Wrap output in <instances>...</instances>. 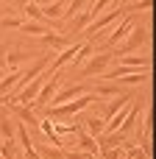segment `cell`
<instances>
[{
    "mask_svg": "<svg viewBox=\"0 0 156 159\" xmlns=\"http://www.w3.org/2000/svg\"><path fill=\"white\" fill-rule=\"evenodd\" d=\"M14 137L20 140V145H22V151H25V148H33V143H31V137H28V126H17V131H14Z\"/></svg>",
    "mask_w": 156,
    "mask_h": 159,
    "instance_id": "cell-22",
    "label": "cell"
},
{
    "mask_svg": "<svg viewBox=\"0 0 156 159\" xmlns=\"http://www.w3.org/2000/svg\"><path fill=\"white\" fill-rule=\"evenodd\" d=\"M59 89H61V84H59V78H53V75H50V78H47V81L42 84V89H39V95H36V98L31 101V109H33V106H42V109H45V106H50V101H53V95H56Z\"/></svg>",
    "mask_w": 156,
    "mask_h": 159,
    "instance_id": "cell-5",
    "label": "cell"
},
{
    "mask_svg": "<svg viewBox=\"0 0 156 159\" xmlns=\"http://www.w3.org/2000/svg\"><path fill=\"white\" fill-rule=\"evenodd\" d=\"M148 42V28L145 25H140V22H134V28L128 31V36L117 45V56H131L137 48H142Z\"/></svg>",
    "mask_w": 156,
    "mask_h": 159,
    "instance_id": "cell-2",
    "label": "cell"
},
{
    "mask_svg": "<svg viewBox=\"0 0 156 159\" xmlns=\"http://www.w3.org/2000/svg\"><path fill=\"white\" fill-rule=\"evenodd\" d=\"M87 3H89V0H70V3L64 6V17H61V20H70V17L81 14V11L87 8Z\"/></svg>",
    "mask_w": 156,
    "mask_h": 159,
    "instance_id": "cell-20",
    "label": "cell"
},
{
    "mask_svg": "<svg viewBox=\"0 0 156 159\" xmlns=\"http://www.w3.org/2000/svg\"><path fill=\"white\" fill-rule=\"evenodd\" d=\"M78 126H81L89 137H95V140L103 134V117H81V120H78Z\"/></svg>",
    "mask_w": 156,
    "mask_h": 159,
    "instance_id": "cell-12",
    "label": "cell"
},
{
    "mask_svg": "<svg viewBox=\"0 0 156 159\" xmlns=\"http://www.w3.org/2000/svg\"><path fill=\"white\" fill-rule=\"evenodd\" d=\"M42 45H45V48H53V50H64V48H70L73 42H70V36H64V34L47 31V34L42 36Z\"/></svg>",
    "mask_w": 156,
    "mask_h": 159,
    "instance_id": "cell-9",
    "label": "cell"
},
{
    "mask_svg": "<svg viewBox=\"0 0 156 159\" xmlns=\"http://www.w3.org/2000/svg\"><path fill=\"white\" fill-rule=\"evenodd\" d=\"M39 129H42V134L47 137V143H53L56 148H64V140L53 131V120H47V117H45V120H39Z\"/></svg>",
    "mask_w": 156,
    "mask_h": 159,
    "instance_id": "cell-15",
    "label": "cell"
},
{
    "mask_svg": "<svg viewBox=\"0 0 156 159\" xmlns=\"http://www.w3.org/2000/svg\"><path fill=\"white\" fill-rule=\"evenodd\" d=\"M6 106H8V112H11V115H14L17 120H22L25 126H31L33 131L39 129V117L33 115V109H31V106H22V103H17V101H14L11 95L6 98Z\"/></svg>",
    "mask_w": 156,
    "mask_h": 159,
    "instance_id": "cell-4",
    "label": "cell"
},
{
    "mask_svg": "<svg viewBox=\"0 0 156 159\" xmlns=\"http://www.w3.org/2000/svg\"><path fill=\"white\" fill-rule=\"evenodd\" d=\"M20 31L33 34V36H45V34L50 31V22H33V20H25V22L20 25Z\"/></svg>",
    "mask_w": 156,
    "mask_h": 159,
    "instance_id": "cell-16",
    "label": "cell"
},
{
    "mask_svg": "<svg viewBox=\"0 0 156 159\" xmlns=\"http://www.w3.org/2000/svg\"><path fill=\"white\" fill-rule=\"evenodd\" d=\"M14 3H17L20 8H22V6H25V3H31V0H14Z\"/></svg>",
    "mask_w": 156,
    "mask_h": 159,
    "instance_id": "cell-29",
    "label": "cell"
},
{
    "mask_svg": "<svg viewBox=\"0 0 156 159\" xmlns=\"http://www.w3.org/2000/svg\"><path fill=\"white\" fill-rule=\"evenodd\" d=\"M3 75H6V70H0V78H3Z\"/></svg>",
    "mask_w": 156,
    "mask_h": 159,
    "instance_id": "cell-32",
    "label": "cell"
},
{
    "mask_svg": "<svg viewBox=\"0 0 156 159\" xmlns=\"http://www.w3.org/2000/svg\"><path fill=\"white\" fill-rule=\"evenodd\" d=\"M0 145H3V137H0Z\"/></svg>",
    "mask_w": 156,
    "mask_h": 159,
    "instance_id": "cell-33",
    "label": "cell"
},
{
    "mask_svg": "<svg viewBox=\"0 0 156 159\" xmlns=\"http://www.w3.org/2000/svg\"><path fill=\"white\" fill-rule=\"evenodd\" d=\"M14 131H17V126L6 117V112H0V137L3 140H14Z\"/></svg>",
    "mask_w": 156,
    "mask_h": 159,
    "instance_id": "cell-19",
    "label": "cell"
},
{
    "mask_svg": "<svg viewBox=\"0 0 156 159\" xmlns=\"http://www.w3.org/2000/svg\"><path fill=\"white\" fill-rule=\"evenodd\" d=\"M134 22H137V20H131V17H128V20L123 22V25H117V28H114V34H112V36L106 39V48H114V45H120V42H123V39L128 36V31L134 28Z\"/></svg>",
    "mask_w": 156,
    "mask_h": 159,
    "instance_id": "cell-11",
    "label": "cell"
},
{
    "mask_svg": "<svg viewBox=\"0 0 156 159\" xmlns=\"http://www.w3.org/2000/svg\"><path fill=\"white\" fill-rule=\"evenodd\" d=\"M0 70H8L6 67V48H0Z\"/></svg>",
    "mask_w": 156,
    "mask_h": 159,
    "instance_id": "cell-27",
    "label": "cell"
},
{
    "mask_svg": "<svg viewBox=\"0 0 156 159\" xmlns=\"http://www.w3.org/2000/svg\"><path fill=\"white\" fill-rule=\"evenodd\" d=\"M112 3H114V6H120V3H123V0H112Z\"/></svg>",
    "mask_w": 156,
    "mask_h": 159,
    "instance_id": "cell-31",
    "label": "cell"
},
{
    "mask_svg": "<svg viewBox=\"0 0 156 159\" xmlns=\"http://www.w3.org/2000/svg\"><path fill=\"white\" fill-rule=\"evenodd\" d=\"M36 154H39V159H61V151L59 148H36Z\"/></svg>",
    "mask_w": 156,
    "mask_h": 159,
    "instance_id": "cell-23",
    "label": "cell"
},
{
    "mask_svg": "<svg viewBox=\"0 0 156 159\" xmlns=\"http://www.w3.org/2000/svg\"><path fill=\"white\" fill-rule=\"evenodd\" d=\"M75 137H78V145H81V151H87V154H92V157H98V154H100V148H98V140H95V137H89L84 129H81Z\"/></svg>",
    "mask_w": 156,
    "mask_h": 159,
    "instance_id": "cell-14",
    "label": "cell"
},
{
    "mask_svg": "<svg viewBox=\"0 0 156 159\" xmlns=\"http://www.w3.org/2000/svg\"><path fill=\"white\" fill-rule=\"evenodd\" d=\"M92 92H95L98 98H114V95H123V87H117V84H103V87H100V84H98Z\"/></svg>",
    "mask_w": 156,
    "mask_h": 159,
    "instance_id": "cell-18",
    "label": "cell"
},
{
    "mask_svg": "<svg viewBox=\"0 0 156 159\" xmlns=\"http://www.w3.org/2000/svg\"><path fill=\"white\" fill-rule=\"evenodd\" d=\"M36 56L33 53H28V50H6V67L8 70H14V67H20V64H25V61H33Z\"/></svg>",
    "mask_w": 156,
    "mask_h": 159,
    "instance_id": "cell-10",
    "label": "cell"
},
{
    "mask_svg": "<svg viewBox=\"0 0 156 159\" xmlns=\"http://www.w3.org/2000/svg\"><path fill=\"white\" fill-rule=\"evenodd\" d=\"M123 14H126L123 8H114V11H109L106 17H98V20H92V22H89V25H87L84 31H87V34H95V31H100V28H106L109 22H114V20H120Z\"/></svg>",
    "mask_w": 156,
    "mask_h": 159,
    "instance_id": "cell-8",
    "label": "cell"
},
{
    "mask_svg": "<svg viewBox=\"0 0 156 159\" xmlns=\"http://www.w3.org/2000/svg\"><path fill=\"white\" fill-rule=\"evenodd\" d=\"M128 103H134V98H131V95H114V98H112V101L103 106V123H106L112 115H117L120 109H126Z\"/></svg>",
    "mask_w": 156,
    "mask_h": 159,
    "instance_id": "cell-7",
    "label": "cell"
},
{
    "mask_svg": "<svg viewBox=\"0 0 156 159\" xmlns=\"http://www.w3.org/2000/svg\"><path fill=\"white\" fill-rule=\"evenodd\" d=\"M151 129H154V115L145 112V120H142V140H151Z\"/></svg>",
    "mask_w": 156,
    "mask_h": 159,
    "instance_id": "cell-24",
    "label": "cell"
},
{
    "mask_svg": "<svg viewBox=\"0 0 156 159\" xmlns=\"http://www.w3.org/2000/svg\"><path fill=\"white\" fill-rule=\"evenodd\" d=\"M25 157L28 159H39V154H36V148H25Z\"/></svg>",
    "mask_w": 156,
    "mask_h": 159,
    "instance_id": "cell-28",
    "label": "cell"
},
{
    "mask_svg": "<svg viewBox=\"0 0 156 159\" xmlns=\"http://www.w3.org/2000/svg\"><path fill=\"white\" fill-rule=\"evenodd\" d=\"M112 64H114V53H106V50H103V53H98V50H95V53H92V59H89V61L81 67V75H84V78L103 75V73H106Z\"/></svg>",
    "mask_w": 156,
    "mask_h": 159,
    "instance_id": "cell-3",
    "label": "cell"
},
{
    "mask_svg": "<svg viewBox=\"0 0 156 159\" xmlns=\"http://www.w3.org/2000/svg\"><path fill=\"white\" fill-rule=\"evenodd\" d=\"M20 151H22V148H17L14 140H3V145H0V159H17Z\"/></svg>",
    "mask_w": 156,
    "mask_h": 159,
    "instance_id": "cell-21",
    "label": "cell"
},
{
    "mask_svg": "<svg viewBox=\"0 0 156 159\" xmlns=\"http://www.w3.org/2000/svg\"><path fill=\"white\" fill-rule=\"evenodd\" d=\"M87 92H92L87 84H78V87H64V89H59V92L53 95V101H50V103L61 106V103H67V101H73V98H78V95H87Z\"/></svg>",
    "mask_w": 156,
    "mask_h": 159,
    "instance_id": "cell-6",
    "label": "cell"
},
{
    "mask_svg": "<svg viewBox=\"0 0 156 159\" xmlns=\"http://www.w3.org/2000/svg\"><path fill=\"white\" fill-rule=\"evenodd\" d=\"M22 22H25L22 17H0V25L3 28H20Z\"/></svg>",
    "mask_w": 156,
    "mask_h": 159,
    "instance_id": "cell-26",
    "label": "cell"
},
{
    "mask_svg": "<svg viewBox=\"0 0 156 159\" xmlns=\"http://www.w3.org/2000/svg\"><path fill=\"white\" fill-rule=\"evenodd\" d=\"M61 159H98L87 151H61Z\"/></svg>",
    "mask_w": 156,
    "mask_h": 159,
    "instance_id": "cell-25",
    "label": "cell"
},
{
    "mask_svg": "<svg viewBox=\"0 0 156 159\" xmlns=\"http://www.w3.org/2000/svg\"><path fill=\"white\" fill-rule=\"evenodd\" d=\"M92 103H98V95L95 92H87V95H78V98H73V101H67V103H61V106H45V117L47 120H70L73 115H78V112H84L87 106H92Z\"/></svg>",
    "mask_w": 156,
    "mask_h": 159,
    "instance_id": "cell-1",
    "label": "cell"
},
{
    "mask_svg": "<svg viewBox=\"0 0 156 159\" xmlns=\"http://www.w3.org/2000/svg\"><path fill=\"white\" fill-rule=\"evenodd\" d=\"M64 6H67V0H56V3H50V6H42L45 20H61V17H64Z\"/></svg>",
    "mask_w": 156,
    "mask_h": 159,
    "instance_id": "cell-17",
    "label": "cell"
},
{
    "mask_svg": "<svg viewBox=\"0 0 156 159\" xmlns=\"http://www.w3.org/2000/svg\"><path fill=\"white\" fill-rule=\"evenodd\" d=\"M3 103H6V95H0V106H3Z\"/></svg>",
    "mask_w": 156,
    "mask_h": 159,
    "instance_id": "cell-30",
    "label": "cell"
},
{
    "mask_svg": "<svg viewBox=\"0 0 156 159\" xmlns=\"http://www.w3.org/2000/svg\"><path fill=\"white\" fill-rule=\"evenodd\" d=\"M92 20H95V14H92L89 8H84L78 17H73V22H70V34H81V31H84Z\"/></svg>",
    "mask_w": 156,
    "mask_h": 159,
    "instance_id": "cell-13",
    "label": "cell"
}]
</instances>
